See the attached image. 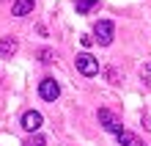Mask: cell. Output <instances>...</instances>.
<instances>
[{"label": "cell", "instance_id": "6da1fadb", "mask_svg": "<svg viewBox=\"0 0 151 146\" xmlns=\"http://www.w3.org/2000/svg\"><path fill=\"white\" fill-rule=\"evenodd\" d=\"M74 66L80 75H85V77H93L96 72H99V63H96V58L91 55V52H80V55L74 58Z\"/></svg>", "mask_w": 151, "mask_h": 146}, {"label": "cell", "instance_id": "7a4b0ae2", "mask_svg": "<svg viewBox=\"0 0 151 146\" xmlns=\"http://www.w3.org/2000/svg\"><path fill=\"white\" fill-rule=\"evenodd\" d=\"M93 33H96V39H93V41H99L102 47H107V44H113L115 25H113L110 20H99V22H96V28H93Z\"/></svg>", "mask_w": 151, "mask_h": 146}, {"label": "cell", "instance_id": "3957f363", "mask_svg": "<svg viewBox=\"0 0 151 146\" xmlns=\"http://www.w3.org/2000/svg\"><path fill=\"white\" fill-rule=\"evenodd\" d=\"M96 118H99V124H102L107 132H113V135H118V132L124 130V127H121V121H118V116H115L113 110H107V108H99Z\"/></svg>", "mask_w": 151, "mask_h": 146}, {"label": "cell", "instance_id": "277c9868", "mask_svg": "<svg viewBox=\"0 0 151 146\" xmlns=\"http://www.w3.org/2000/svg\"><path fill=\"white\" fill-rule=\"evenodd\" d=\"M39 94H41V99H47V102H55V99L60 97V86L52 77H44L39 83Z\"/></svg>", "mask_w": 151, "mask_h": 146}, {"label": "cell", "instance_id": "5b68a950", "mask_svg": "<svg viewBox=\"0 0 151 146\" xmlns=\"http://www.w3.org/2000/svg\"><path fill=\"white\" fill-rule=\"evenodd\" d=\"M41 121H44V118H41L39 110H28V113H22V127H25L28 132H36L39 127H41Z\"/></svg>", "mask_w": 151, "mask_h": 146}, {"label": "cell", "instance_id": "8992f818", "mask_svg": "<svg viewBox=\"0 0 151 146\" xmlns=\"http://www.w3.org/2000/svg\"><path fill=\"white\" fill-rule=\"evenodd\" d=\"M17 50H19V41H17L14 36H3V39H0V55L3 58H11Z\"/></svg>", "mask_w": 151, "mask_h": 146}, {"label": "cell", "instance_id": "52a82bcc", "mask_svg": "<svg viewBox=\"0 0 151 146\" xmlns=\"http://www.w3.org/2000/svg\"><path fill=\"white\" fill-rule=\"evenodd\" d=\"M33 6H36V0H14L11 14H14V17H25V14L33 11Z\"/></svg>", "mask_w": 151, "mask_h": 146}, {"label": "cell", "instance_id": "ba28073f", "mask_svg": "<svg viewBox=\"0 0 151 146\" xmlns=\"http://www.w3.org/2000/svg\"><path fill=\"white\" fill-rule=\"evenodd\" d=\"M115 138H118V143H121V146H146L143 141L137 138V135H132V132H127V130H121Z\"/></svg>", "mask_w": 151, "mask_h": 146}, {"label": "cell", "instance_id": "9c48e42d", "mask_svg": "<svg viewBox=\"0 0 151 146\" xmlns=\"http://www.w3.org/2000/svg\"><path fill=\"white\" fill-rule=\"evenodd\" d=\"M96 6H99V0H74L77 14H88V11H93Z\"/></svg>", "mask_w": 151, "mask_h": 146}, {"label": "cell", "instance_id": "30bf717a", "mask_svg": "<svg viewBox=\"0 0 151 146\" xmlns=\"http://www.w3.org/2000/svg\"><path fill=\"white\" fill-rule=\"evenodd\" d=\"M25 146H44V138L41 135H30V138L25 141Z\"/></svg>", "mask_w": 151, "mask_h": 146}, {"label": "cell", "instance_id": "8fae6325", "mask_svg": "<svg viewBox=\"0 0 151 146\" xmlns=\"http://www.w3.org/2000/svg\"><path fill=\"white\" fill-rule=\"evenodd\" d=\"M52 58H55V52H52V50H41V61L44 63H50Z\"/></svg>", "mask_w": 151, "mask_h": 146}]
</instances>
